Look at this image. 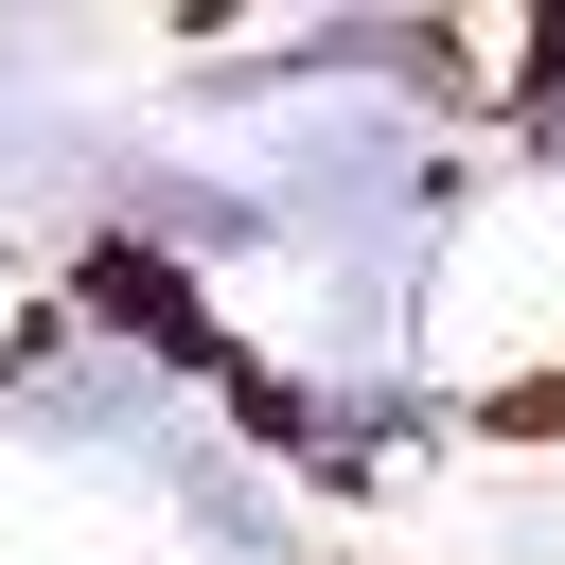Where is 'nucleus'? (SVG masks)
I'll return each instance as SVG.
<instances>
[{
	"label": "nucleus",
	"instance_id": "nucleus-1",
	"mask_svg": "<svg viewBox=\"0 0 565 565\" xmlns=\"http://www.w3.org/2000/svg\"><path fill=\"white\" fill-rule=\"evenodd\" d=\"M106 212L159 230V247H265V194H247V177H177V159H124Z\"/></svg>",
	"mask_w": 565,
	"mask_h": 565
}]
</instances>
